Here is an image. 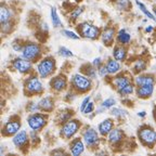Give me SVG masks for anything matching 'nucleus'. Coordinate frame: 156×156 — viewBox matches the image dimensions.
Segmentation results:
<instances>
[{"label":"nucleus","instance_id":"f257e3e1","mask_svg":"<svg viewBox=\"0 0 156 156\" xmlns=\"http://www.w3.org/2000/svg\"><path fill=\"white\" fill-rule=\"evenodd\" d=\"M55 71V60L51 56L42 58L37 65V73L41 78H48Z\"/></svg>","mask_w":156,"mask_h":156},{"label":"nucleus","instance_id":"f03ea898","mask_svg":"<svg viewBox=\"0 0 156 156\" xmlns=\"http://www.w3.org/2000/svg\"><path fill=\"white\" fill-rule=\"evenodd\" d=\"M24 90L25 93L28 94V97H32L35 94H41L44 91V86L41 81L36 76H30L27 78L24 83Z\"/></svg>","mask_w":156,"mask_h":156},{"label":"nucleus","instance_id":"7ed1b4c3","mask_svg":"<svg viewBox=\"0 0 156 156\" xmlns=\"http://www.w3.org/2000/svg\"><path fill=\"white\" fill-rule=\"evenodd\" d=\"M72 85H73L75 90L83 93L90 90L92 87V81H91L90 77H88V76L76 74L72 78Z\"/></svg>","mask_w":156,"mask_h":156},{"label":"nucleus","instance_id":"20e7f679","mask_svg":"<svg viewBox=\"0 0 156 156\" xmlns=\"http://www.w3.org/2000/svg\"><path fill=\"white\" fill-rule=\"evenodd\" d=\"M41 55V48L38 44L35 42H28L23 46L22 49V56L30 62L37 61Z\"/></svg>","mask_w":156,"mask_h":156},{"label":"nucleus","instance_id":"39448f33","mask_svg":"<svg viewBox=\"0 0 156 156\" xmlns=\"http://www.w3.org/2000/svg\"><path fill=\"white\" fill-rule=\"evenodd\" d=\"M138 136H139L140 141L144 145L149 146V147H153L156 144V131L151 127H142L141 129H139Z\"/></svg>","mask_w":156,"mask_h":156},{"label":"nucleus","instance_id":"423d86ee","mask_svg":"<svg viewBox=\"0 0 156 156\" xmlns=\"http://www.w3.org/2000/svg\"><path fill=\"white\" fill-rule=\"evenodd\" d=\"M78 32L83 38L87 39H91V40H94L98 37L100 36V29L98 28L97 26H94L91 23H81L79 26H78Z\"/></svg>","mask_w":156,"mask_h":156},{"label":"nucleus","instance_id":"0eeeda50","mask_svg":"<svg viewBox=\"0 0 156 156\" xmlns=\"http://www.w3.org/2000/svg\"><path fill=\"white\" fill-rule=\"evenodd\" d=\"M79 128H80V122L76 119H69L66 122H64V125L62 126L61 136L64 139H72L78 132Z\"/></svg>","mask_w":156,"mask_h":156},{"label":"nucleus","instance_id":"6e6552de","mask_svg":"<svg viewBox=\"0 0 156 156\" xmlns=\"http://www.w3.org/2000/svg\"><path fill=\"white\" fill-rule=\"evenodd\" d=\"M47 120H48L47 116H44V114H37V113H34V114H32L27 118L28 126L30 127V129L34 130V131L41 130L47 125Z\"/></svg>","mask_w":156,"mask_h":156},{"label":"nucleus","instance_id":"1a4fd4ad","mask_svg":"<svg viewBox=\"0 0 156 156\" xmlns=\"http://www.w3.org/2000/svg\"><path fill=\"white\" fill-rule=\"evenodd\" d=\"M12 67L14 68L15 71H17L21 74H27L32 71L33 65L32 62L26 60L25 58H16L13 60L12 62Z\"/></svg>","mask_w":156,"mask_h":156},{"label":"nucleus","instance_id":"9d476101","mask_svg":"<svg viewBox=\"0 0 156 156\" xmlns=\"http://www.w3.org/2000/svg\"><path fill=\"white\" fill-rule=\"evenodd\" d=\"M99 132V131H98ZM93 128H88L83 131V142L87 144L89 147H94L99 143V134Z\"/></svg>","mask_w":156,"mask_h":156},{"label":"nucleus","instance_id":"9b49d317","mask_svg":"<svg viewBox=\"0 0 156 156\" xmlns=\"http://www.w3.org/2000/svg\"><path fill=\"white\" fill-rule=\"evenodd\" d=\"M28 141H29V136L24 130H21L17 133H15L12 139L13 144L16 146L17 149H24V147H26V145L28 144Z\"/></svg>","mask_w":156,"mask_h":156},{"label":"nucleus","instance_id":"f8f14e48","mask_svg":"<svg viewBox=\"0 0 156 156\" xmlns=\"http://www.w3.org/2000/svg\"><path fill=\"white\" fill-rule=\"evenodd\" d=\"M20 128H21V122L19 120H11V122H8L7 124L3 126L2 129V134L5 136H14L15 133L20 131Z\"/></svg>","mask_w":156,"mask_h":156},{"label":"nucleus","instance_id":"ddd939ff","mask_svg":"<svg viewBox=\"0 0 156 156\" xmlns=\"http://www.w3.org/2000/svg\"><path fill=\"white\" fill-rule=\"evenodd\" d=\"M114 128V122L110 118H107V119H104L103 122H101L98 126V131L101 136H105L107 134L110 133L111 131L113 130Z\"/></svg>","mask_w":156,"mask_h":156},{"label":"nucleus","instance_id":"4468645a","mask_svg":"<svg viewBox=\"0 0 156 156\" xmlns=\"http://www.w3.org/2000/svg\"><path fill=\"white\" fill-rule=\"evenodd\" d=\"M50 86H51L52 89H54L55 91H63L64 89L67 86V80L64 76H56V77L52 78L51 83H50Z\"/></svg>","mask_w":156,"mask_h":156},{"label":"nucleus","instance_id":"2eb2a0df","mask_svg":"<svg viewBox=\"0 0 156 156\" xmlns=\"http://www.w3.org/2000/svg\"><path fill=\"white\" fill-rule=\"evenodd\" d=\"M69 151L71 154L74 156H78L80 154L83 153L85 151V143L83 142V140L80 139H75L71 142V145H69Z\"/></svg>","mask_w":156,"mask_h":156},{"label":"nucleus","instance_id":"dca6fc26","mask_svg":"<svg viewBox=\"0 0 156 156\" xmlns=\"http://www.w3.org/2000/svg\"><path fill=\"white\" fill-rule=\"evenodd\" d=\"M101 38H102V41L105 46H111L115 38V29L113 27L105 28L102 34H101Z\"/></svg>","mask_w":156,"mask_h":156},{"label":"nucleus","instance_id":"f3484780","mask_svg":"<svg viewBox=\"0 0 156 156\" xmlns=\"http://www.w3.org/2000/svg\"><path fill=\"white\" fill-rule=\"evenodd\" d=\"M154 92V85H147V86H142V87H136V95L141 99H146L150 98Z\"/></svg>","mask_w":156,"mask_h":156},{"label":"nucleus","instance_id":"a211bd4d","mask_svg":"<svg viewBox=\"0 0 156 156\" xmlns=\"http://www.w3.org/2000/svg\"><path fill=\"white\" fill-rule=\"evenodd\" d=\"M134 83L136 87H142V86L154 85L155 79L151 75H139L138 77L134 78Z\"/></svg>","mask_w":156,"mask_h":156},{"label":"nucleus","instance_id":"6ab92c4d","mask_svg":"<svg viewBox=\"0 0 156 156\" xmlns=\"http://www.w3.org/2000/svg\"><path fill=\"white\" fill-rule=\"evenodd\" d=\"M114 85L116 86V89H117V91H118V90H120V89H122V88L127 87V86L131 85V81H130V79L127 77V76L118 75L115 77Z\"/></svg>","mask_w":156,"mask_h":156},{"label":"nucleus","instance_id":"aec40b11","mask_svg":"<svg viewBox=\"0 0 156 156\" xmlns=\"http://www.w3.org/2000/svg\"><path fill=\"white\" fill-rule=\"evenodd\" d=\"M38 104H39V106H40V110L44 111V112L50 113L53 111V107H54L53 100H52V98H50V97H46V98H44V99H41Z\"/></svg>","mask_w":156,"mask_h":156},{"label":"nucleus","instance_id":"412c9836","mask_svg":"<svg viewBox=\"0 0 156 156\" xmlns=\"http://www.w3.org/2000/svg\"><path fill=\"white\" fill-rule=\"evenodd\" d=\"M107 136H108V142H110V143L117 144L122 141L124 133H122V131L120 129H113Z\"/></svg>","mask_w":156,"mask_h":156},{"label":"nucleus","instance_id":"4be33fe9","mask_svg":"<svg viewBox=\"0 0 156 156\" xmlns=\"http://www.w3.org/2000/svg\"><path fill=\"white\" fill-rule=\"evenodd\" d=\"M106 68H107V72H108V74H111V75H114V74H117L118 72L120 71V64L119 62L117 61V60H113V58H111V60H108L106 63Z\"/></svg>","mask_w":156,"mask_h":156},{"label":"nucleus","instance_id":"5701e85b","mask_svg":"<svg viewBox=\"0 0 156 156\" xmlns=\"http://www.w3.org/2000/svg\"><path fill=\"white\" fill-rule=\"evenodd\" d=\"M117 42L119 44H127L130 42V39H131V36L126 29H120L118 34H117Z\"/></svg>","mask_w":156,"mask_h":156},{"label":"nucleus","instance_id":"b1692460","mask_svg":"<svg viewBox=\"0 0 156 156\" xmlns=\"http://www.w3.org/2000/svg\"><path fill=\"white\" fill-rule=\"evenodd\" d=\"M113 56H114V58L117 60V61H124L127 56V50L124 47H120V46L115 47L114 50H113Z\"/></svg>","mask_w":156,"mask_h":156},{"label":"nucleus","instance_id":"393cba45","mask_svg":"<svg viewBox=\"0 0 156 156\" xmlns=\"http://www.w3.org/2000/svg\"><path fill=\"white\" fill-rule=\"evenodd\" d=\"M11 16H12L11 10H10L7 5H1V9H0V21H1V23L9 22Z\"/></svg>","mask_w":156,"mask_h":156},{"label":"nucleus","instance_id":"a878e982","mask_svg":"<svg viewBox=\"0 0 156 156\" xmlns=\"http://www.w3.org/2000/svg\"><path fill=\"white\" fill-rule=\"evenodd\" d=\"M51 21H52V24H53L54 27L61 26V20H60V17H58L55 8H52L51 9Z\"/></svg>","mask_w":156,"mask_h":156},{"label":"nucleus","instance_id":"bb28decb","mask_svg":"<svg viewBox=\"0 0 156 156\" xmlns=\"http://www.w3.org/2000/svg\"><path fill=\"white\" fill-rule=\"evenodd\" d=\"M136 5H138V7H139V8H140V10H141L142 12H143V13H144V14H145V15H146V16L149 17V19L153 20V21H156L155 16H154V15H153V14H152V13H151V12H150L149 10L146 9V8H145V5H143V3H142V2H140L139 0H136Z\"/></svg>","mask_w":156,"mask_h":156},{"label":"nucleus","instance_id":"cd10ccee","mask_svg":"<svg viewBox=\"0 0 156 156\" xmlns=\"http://www.w3.org/2000/svg\"><path fill=\"white\" fill-rule=\"evenodd\" d=\"M116 7L119 10H128L130 8L129 0H116Z\"/></svg>","mask_w":156,"mask_h":156},{"label":"nucleus","instance_id":"c85d7f7f","mask_svg":"<svg viewBox=\"0 0 156 156\" xmlns=\"http://www.w3.org/2000/svg\"><path fill=\"white\" fill-rule=\"evenodd\" d=\"M58 54L61 56H64V58H72L74 55L73 52L69 49L65 48V47H62V48L58 49Z\"/></svg>","mask_w":156,"mask_h":156},{"label":"nucleus","instance_id":"c756f323","mask_svg":"<svg viewBox=\"0 0 156 156\" xmlns=\"http://www.w3.org/2000/svg\"><path fill=\"white\" fill-rule=\"evenodd\" d=\"M146 67V63L143 61V60H139V61H136V64L133 66V69L134 72H142L144 71Z\"/></svg>","mask_w":156,"mask_h":156},{"label":"nucleus","instance_id":"7c9ffc66","mask_svg":"<svg viewBox=\"0 0 156 156\" xmlns=\"http://www.w3.org/2000/svg\"><path fill=\"white\" fill-rule=\"evenodd\" d=\"M132 92H133V86H132V83L129 86H127V87L122 88L120 90H118V93H119L120 95H129V94H131Z\"/></svg>","mask_w":156,"mask_h":156},{"label":"nucleus","instance_id":"2f4dec72","mask_svg":"<svg viewBox=\"0 0 156 156\" xmlns=\"http://www.w3.org/2000/svg\"><path fill=\"white\" fill-rule=\"evenodd\" d=\"M115 103H116V101H115L114 99H113V98L106 99L105 101H103V103H102V108H104V110H106V108H111V107L114 106Z\"/></svg>","mask_w":156,"mask_h":156},{"label":"nucleus","instance_id":"473e14b6","mask_svg":"<svg viewBox=\"0 0 156 156\" xmlns=\"http://www.w3.org/2000/svg\"><path fill=\"white\" fill-rule=\"evenodd\" d=\"M63 35L65 37H67V38L69 39H74V40H77V39H79V35L75 34L74 32H72V30H68V29H64L63 32Z\"/></svg>","mask_w":156,"mask_h":156},{"label":"nucleus","instance_id":"72a5a7b5","mask_svg":"<svg viewBox=\"0 0 156 156\" xmlns=\"http://www.w3.org/2000/svg\"><path fill=\"white\" fill-rule=\"evenodd\" d=\"M72 111L69 112V111H66V112H63L61 113V115H60V122H66L67 120L71 119V117H72Z\"/></svg>","mask_w":156,"mask_h":156},{"label":"nucleus","instance_id":"f704fd0d","mask_svg":"<svg viewBox=\"0 0 156 156\" xmlns=\"http://www.w3.org/2000/svg\"><path fill=\"white\" fill-rule=\"evenodd\" d=\"M95 66H87V69L88 71H85L86 76L90 78H94L95 75H97V69H95Z\"/></svg>","mask_w":156,"mask_h":156},{"label":"nucleus","instance_id":"c9c22d12","mask_svg":"<svg viewBox=\"0 0 156 156\" xmlns=\"http://www.w3.org/2000/svg\"><path fill=\"white\" fill-rule=\"evenodd\" d=\"M27 111H28L29 113L34 114V113H37L38 111H41V110H40L39 104H36V103H29L28 106H27Z\"/></svg>","mask_w":156,"mask_h":156},{"label":"nucleus","instance_id":"e433bc0d","mask_svg":"<svg viewBox=\"0 0 156 156\" xmlns=\"http://www.w3.org/2000/svg\"><path fill=\"white\" fill-rule=\"evenodd\" d=\"M83 8H77V9H75L73 11V12H71V14H69V17H71L72 20H76L77 17H79V15L83 13Z\"/></svg>","mask_w":156,"mask_h":156},{"label":"nucleus","instance_id":"4c0bfd02","mask_svg":"<svg viewBox=\"0 0 156 156\" xmlns=\"http://www.w3.org/2000/svg\"><path fill=\"white\" fill-rule=\"evenodd\" d=\"M112 115L115 117H124L125 115H126V112L119 110V108H114V110L112 111Z\"/></svg>","mask_w":156,"mask_h":156},{"label":"nucleus","instance_id":"58836bf2","mask_svg":"<svg viewBox=\"0 0 156 156\" xmlns=\"http://www.w3.org/2000/svg\"><path fill=\"white\" fill-rule=\"evenodd\" d=\"M98 73H99V75H100L101 77H104V76H106L107 74H108V72H107V68H106V65H101L100 67L98 68Z\"/></svg>","mask_w":156,"mask_h":156},{"label":"nucleus","instance_id":"ea45409f","mask_svg":"<svg viewBox=\"0 0 156 156\" xmlns=\"http://www.w3.org/2000/svg\"><path fill=\"white\" fill-rule=\"evenodd\" d=\"M93 110H94V103L89 102V104L86 106V108L83 110V113H85V114H90V113L93 112Z\"/></svg>","mask_w":156,"mask_h":156},{"label":"nucleus","instance_id":"a19ab883","mask_svg":"<svg viewBox=\"0 0 156 156\" xmlns=\"http://www.w3.org/2000/svg\"><path fill=\"white\" fill-rule=\"evenodd\" d=\"M90 100H91V98H90V97H87V98H85V99H83V103H81V105H80V111H81V112H83V110H85L86 106H87V105L89 104Z\"/></svg>","mask_w":156,"mask_h":156},{"label":"nucleus","instance_id":"79ce46f5","mask_svg":"<svg viewBox=\"0 0 156 156\" xmlns=\"http://www.w3.org/2000/svg\"><path fill=\"white\" fill-rule=\"evenodd\" d=\"M92 65H93V66H95L97 68L100 67V66L102 65V60H101V58H94V60H93V62H92Z\"/></svg>","mask_w":156,"mask_h":156},{"label":"nucleus","instance_id":"37998d69","mask_svg":"<svg viewBox=\"0 0 156 156\" xmlns=\"http://www.w3.org/2000/svg\"><path fill=\"white\" fill-rule=\"evenodd\" d=\"M152 30H153V27H152L151 25H149V26H147V27L145 28V32H146V33H151Z\"/></svg>","mask_w":156,"mask_h":156},{"label":"nucleus","instance_id":"c03bdc74","mask_svg":"<svg viewBox=\"0 0 156 156\" xmlns=\"http://www.w3.org/2000/svg\"><path fill=\"white\" fill-rule=\"evenodd\" d=\"M145 112H144V111H142V112H139V113H138V116H139V117H144V116H145Z\"/></svg>","mask_w":156,"mask_h":156},{"label":"nucleus","instance_id":"a18cd8bd","mask_svg":"<svg viewBox=\"0 0 156 156\" xmlns=\"http://www.w3.org/2000/svg\"><path fill=\"white\" fill-rule=\"evenodd\" d=\"M154 116H155V119H156V107H155V110H154Z\"/></svg>","mask_w":156,"mask_h":156},{"label":"nucleus","instance_id":"49530a36","mask_svg":"<svg viewBox=\"0 0 156 156\" xmlns=\"http://www.w3.org/2000/svg\"><path fill=\"white\" fill-rule=\"evenodd\" d=\"M154 13H155V16H156V8L154 9Z\"/></svg>","mask_w":156,"mask_h":156}]
</instances>
